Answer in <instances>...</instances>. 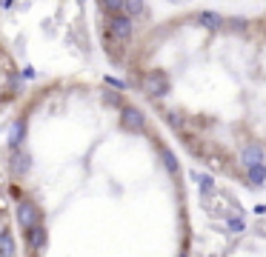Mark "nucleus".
Here are the masks:
<instances>
[{
  "mask_svg": "<svg viewBox=\"0 0 266 257\" xmlns=\"http://www.w3.org/2000/svg\"><path fill=\"white\" fill-rule=\"evenodd\" d=\"M0 120L20 257H195L177 146L120 83L58 74Z\"/></svg>",
  "mask_w": 266,
  "mask_h": 257,
  "instance_id": "obj_1",
  "label": "nucleus"
},
{
  "mask_svg": "<svg viewBox=\"0 0 266 257\" xmlns=\"http://www.w3.org/2000/svg\"><path fill=\"white\" fill-rule=\"evenodd\" d=\"M120 86L192 160L266 183V0H94Z\"/></svg>",
  "mask_w": 266,
  "mask_h": 257,
  "instance_id": "obj_2",
  "label": "nucleus"
},
{
  "mask_svg": "<svg viewBox=\"0 0 266 257\" xmlns=\"http://www.w3.org/2000/svg\"><path fill=\"white\" fill-rule=\"evenodd\" d=\"M9 3H12V0H0V117L6 115V112L20 100V94L26 92L23 66H20V60H17V52H14L9 29H6Z\"/></svg>",
  "mask_w": 266,
  "mask_h": 257,
  "instance_id": "obj_3",
  "label": "nucleus"
},
{
  "mask_svg": "<svg viewBox=\"0 0 266 257\" xmlns=\"http://www.w3.org/2000/svg\"><path fill=\"white\" fill-rule=\"evenodd\" d=\"M0 257H20V255H17V237H14L12 206H9L6 186H3V175H0Z\"/></svg>",
  "mask_w": 266,
  "mask_h": 257,
  "instance_id": "obj_4",
  "label": "nucleus"
}]
</instances>
